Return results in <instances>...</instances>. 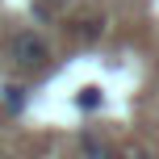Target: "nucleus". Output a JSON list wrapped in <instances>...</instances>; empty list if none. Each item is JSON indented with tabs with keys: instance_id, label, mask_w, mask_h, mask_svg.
I'll use <instances>...</instances> for the list:
<instances>
[{
	"instance_id": "nucleus-6",
	"label": "nucleus",
	"mask_w": 159,
	"mask_h": 159,
	"mask_svg": "<svg viewBox=\"0 0 159 159\" xmlns=\"http://www.w3.org/2000/svg\"><path fill=\"white\" fill-rule=\"evenodd\" d=\"M42 4H63V0H42Z\"/></svg>"
},
{
	"instance_id": "nucleus-2",
	"label": "nucleus",
	"mask_w": 159,
	"mask_h": 159,
	"mask_svg": "<svg viewBox=\"0 0 159 159\" xmlns=\"http://www.w3.org/2000/svg\"><path fill=\"white\" fill-rule=\"evenodd\" d=\"M80 155H84V159H117V151H113L109 143H101L96 134H84V138H80Z\"/></svg>"
},
{
	"instance_id": "nucleus-1",
	"label": "nucleus",
	"mask_w": 159,
	"mask_h": 159,
	"mask_svg": "<svg viewBox=\"0 0 159 159\" xmlns=\"http://www.w3.org/2000/svg\"><path fill=\"white\" fill-rule=\"evenodd\" d=\"M50 42L42 38V34H34V30H17L13 38H8V63L17 67L21 75H42V71H50Z\"/></svg>"
},
{
	"instance_id": "nucleus-5",
	"label": "nucleus",
	"mask_w": 159,
	"mask_h": 159,
	"mask_svg": "<svg viewBox=\"0 0 159 159\" xmlns=\"http://www.w3.org/2000/svg\"><path fill=\"white\" fill-rule=\"evenodd\" d=\"M126 159H151V155H143V151H134V155H126Z\"/></svg>"
},
{
	"instance_id": "nucleus-4",
	"label": "nucleus",
	"mask_w": 159,
	"mask_h": 159,
	"mask_svg": "<svg viewBox=\"0 0 159 159\" xmlns=\"http://www.w3.org/2000/svg\"><path fill=\"white\" fill-rule=\"evenodd\" d=\"M75 105H80V109H84V113H96V109H101V105H105V92H101V88H92V84H88V88H80Z\"/></svg>"
},
{
	"instance_id": "nucleus-3",
	"label": "nucleus",
	"mask_w": 159,
	"mask_h": 159,
	"mask_svg": "<svg viewBox=\"0 0 159 159\" xmlns=\"http://www.w3.org/2000/svg\"><path fill=\"white\" fill-rule=\"evenodd\" d=\"M0 105H4L8 113H21L25 109V84H4L0 88Z\"/></svg>"
}]
</instances>
